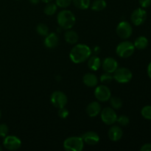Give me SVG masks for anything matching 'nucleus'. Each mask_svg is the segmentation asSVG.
Masks as SVG:
<instances>
[{"mask_svg":"<svg viewBox=\"0 0 151 151\" xmlns=\"http://www.w3.org/2000/svg\"><path fill=\"white\" fill-rule=\"evenodd\" d=\"M84 142L81 137H71L63 142V148L66 151H81L83 149Z\"/></svg>","mask_w":151,"mask_h":151,"instance_id":"7ed1b4c3","label":"nucleus"},{"mask_svg":"<svg viewBox=\"0 0 151 151\" xmlns=\"http://www.w3.org/2000/svg\"><path fill=\"white\" fill-rule=\"evenodd\" d=\"M36 32L38 35L42 36H47L49 34L48 27L44 24H39L36 27Z\"/></svg>","mask_w":151,"mask_h":151,"instance_id":"393cba45","label":"nucleus"},{"mask_svg":"<svg viewBox=\"0 0 151 151\" xmlns=\"http://www.w3.org/2000/svg\"><path fill=\"white\" fill-rule=\"evenodd\" d=\"M72 2V0H56V5L61 8H66L69 7Z\"/></svg>","mask_w":151,"mask_h":151,"instance_id":"c85d7f7f","label":"nucleus"},{"mask_svg":"<svg viewBox=\"0 0 151 151\" xmlns=\"http://www.w3.org/2000/svg\"><path fill=\"white\" fill-rule=\"evenodd\" d=\"M106 7V1L105 0H95L91 4V9L94 11H101Z\"/></svg>","mask_w":151,"mask_h":151,"instance_id":"4be33fe9","label":"nucleus"},{"mask_svg":"<svg viewBox=\"0 0 151 151\" xmlns=\"http://www.w3.org/2000/svg\"><path fill=\"white\" fill-rule=\"evenodd\" d=\"M134 50H135V47L134 44L131 41H125L118 44L116 49V52L120 58H128L134 54Z\"/></svg>","mask_w":151,"mask_h":151,"instance_id":"20e7f679","label":"nucleus"},{"mask_svg":"<svg viewBox=\"0 0 151 151\" xmlns=\"http://www.w3.org/2000/svg\"><path fill=\"white\" fill-rule=\"evenodd\" d=\"M110 100V104L111 106L112 109H119L122 106V101L120 98L116 97H111L109 99Z\"/></svg>","mask_w":151,"mask_h":151,"instance_id":"b1692460","label":"nucleus"},{"mask_svg":"<svg viewBox=\"0 0 151 151\" xmlns=\"http://www.w3.org/2000/svg\"><path fill=\"white\" fill-rule=\"evenodd\" d=\"M101 111V106L97 102H91L86 108V112L91 117H95Z\"/></svg>","mask_w":151,"mask_h":151,"instance_id":"dca6fc26","label":"nucleus"},{"mask_svg":"<svg viewBox=\"0 0 151 151\" xmlns=\"http://www.w3.org/2000/svg\"><path fill=\"white\" fill-rule=\"evenodd\" d=\"M1 111H0V118H1Z\"/></svg>","mask_w":151,"mask_h":151,"instance_id":"4c0bfd02","label":"nucleus"},{"mask_svg":"<svg viewBox=\"0 0 151 151\" xmlns=\"http://www.w3.org/2000/svg\"><path fill=\"white\" fill-rule=\"evenodd\" d=\"M1 150H2V147H1V146H0V151H1Z\"/></svg>","mask_w":151,"mask_h":151,"instance_id":"e433bc0d","label":"nucleus"},{"mask_svg":"<svg viewBox=\"0 0 151 151\" xmlns=\"http://www.w3.org/2000/svg\"><path fill=\"white\" fill-rule=\"evenodd\" d=\"M102 67L105 72L113 74L118 68L117 61L113 58H106L102 63Z\"/></svg>","mask_w":151,"mask_h":151,"instance_id":"f8f14e48","label":"nucleus"},{"mask_svg":"<svg viewBox=\"0 0 151 151\" xmlns=\"http://www.w3.org/2000/svg\"><path fill=\"white\" fill-rule=\"evenodd\" d=\"M102 63L100 59L97 55L90 56L88 59V66L91 70L97 71L100 69Z\"/></svg>","mask_w":151,"mask_h":151,"instance_id":"a211bd4d","label":"nucleus"},{"mask_svg":"<svg viewBox=\"0 0 151 151\" xmlns=\"http://www.w3.org/2000/svg\"><path fill=\"white\" fill-rule=\"evenodd\" d=\"M81 138L83 142L89 145H95L100 141V137L94 131H88L81 135Z\"/></svg>","mask_w":151,"mask_h":151,"instance_id":"ddd939ff","label":"nucleus"},{"mask_svg":"<svg viewBox=\"0 0 151 151\" xmlns=\"http://www.w3.org/2000/svg\"><path fill=\"white\" fill-rule=\"evenodd\" d=\"M140 5L144 8L150 7L151 4V0H139Z\"/></svg>","mask_w":151,"mask_h":151,"instance_id":"2f4dec72","label":"nucleus"},{"mask_svg":"<svg viewBox=\"0 0 151 151\" xmlns=\"http://www.w3.org/2000/svg\"><path fill=\"white\" fill-rule=\"evenodd\" d=\"M117 115L114 109L110 107H106L101 111V119L106 125H113L116 122Z\"/></svg>","mask_w":151,"mask_h":151,"instance_id":"6e6552de","label":"nucleus"},{"mask_svg":"<svg viewBox=\"0 0 151 151\" xmlns=\"http://www.w3.org/2000/svg\"><path fill=\"white\" fill-rule=\"evenodd\" d=\"M58 116H60V118L65 119V118L67 117L68 115H69V111L66 109H65V107H63L61 108V109H59L58 113Z\"/></svg>","mask_w":151,"mask_h":151,"instance_id":"7c9ffc66","label":"nucleus"},{"mask_svg":"<svg viewBox=\"0 0 151 151\" xmlns=\"http://www.w3.org/2000/svg\"><path fill=\"white\" fill-rule=\"evenodd\" d=\"M116 122H117L118 124L120 125L121 126H126L127 125L129 124L130 119L126 115H121L120 116L117 117Z\"/></svg>","mask_w":151,"mask_h":151,"instance_id":"cd10ccee","label":"nucleus"},{"mask_svg":"<svg viewBox=\"0 0 151 151\" xmlns=\"http://www.w3.org/2000/svg\"><path fill=\"white\" fill-rule=\"evenodd\" d=\"M109 138L113 142H117L121 139L123 135V131L122 128L119 126H113L109 129Z\"/></svg>","mask_w":151,"mask_h":151,"instance_id":"4468645a","label":"nucleus"},{"mask_svg":"<svg viewBox=\"0 0 151 151\" xmlns=\"http://www.w3.org/2000/svg\"><path fill=\"white\" fill-rule=\"evenodd\" d=\"M147 75H148L149 78L151 79V62L149 63L148 66H147Z\"/></svg>","mask_w":151,"mask_h":151,"instance_id":"72a5a7b5","label":"nucleus"},{"mask_svg":"<svg viewBox=\"0 0 151 151\" xmlns=\"http://www.w3.org/2000/svg\"><path fill=\"white\" fill-rule=\"evenodd\" d=\"M91 50L85 44H77L71 50L69 57L75 63H81L85 62L91 56Z\"/></svg>","mask_w":151,"mask_h":151,"instance_id":"f257e3e1","label":"nucleus"},{"mask_svg":"<svg viewBox=\"0 0 151 151\" xmlns=\"http://www.w3.org/2000/svg\"><path fill=\"white\" fill-rule=\"evenodd\" d=\"M65 41L70 44H75L78 41V35L73 30H67L64 34Z\"/></svg>","mask_w":151,"mask_h":151,"instance_id":"6ab92c4d","label":"nucleus"},{"mask_svg":"<svg viewBox=\"0 0 151 151\" xmlns=\"http://www.w3.org/2000/svg\"><path fill=\"white\" fill-rule=\"evenodd\" d=\"M16 1H19V0H16Z\"/></svg>","mask_w":151,"mask_h":151,"instance_id":"58836bf2","label":"nucleus"},{"mask_svg":"<svg viewBox=\"0 0 151 151\" xmlns=\"http://www.w3.org/2000/svg\"><path fill=\"white\" fill-rule=\"evenodd\" d=\"M94 96L96 99L100 102H106L109 100L111 96V90L109 87L104 85L97 86L94 91Z\"/></svg>","mask_w":151,"mask_h":151,"instance_id":"1a4fd4ad","label":"nucleus"},{"mask_svg":"<svg viewBox=\"0 0 151 151\" xmlns=\"http://www.w3.org/2000/svg\"><path fill=\"white\" fill-rule=\"evenodd\" d=\"M58 24L60 28L69 29L74 27L76 22L75 15L73 13L67 10H63L59 12L57 16Z\"/></svg>","mask_w":151,"mask_h":151,"instance_id":"f03ea898","label":"nucleus"},{"mask_svg":"<svg viewBox=\"0 0 151 151\" xmlns=\"http://www.w3.org/2000/svg\"><path fill=\"white\" fill-rule=\"evenodd\" d=\"M3 145L7 150H16L20 148L22 142L18 137L15 136H7L4 138Z\"/></svg>","mask_w":151,"mask_h":151,"instance_id":"9d476101","label":"nucleus"},{"mask_svg":"<svg viewBox=\"0 0 151 151\" xmlns=\"http://www.w3.org/2000/svg\"><path fill=\"white\" fill-rule=\"evenodd\" d=\"M141 114L145 119L151 120V106H146L142 108Z\"/></svg>","mask_w":151,"mask_h":151,"instance_id":"a878e982","label":"nucleus"},{"mask_svg":"<svg viewBox=\"0 0 151 151\" xmlns=\"http://www.w3.org/2000/svg\"><path fill=\"white\" fill-rule=\"evenodd\" d=\"M72 2L75 7L80 10H86L88 8L91 4L90 0H72Z\"/></svg>","mask_w":151,"mask_h":151,"instance_id":"412c9836","label":"nucleus"},{"mask_svg":"<svg viewBox=\"0 0 151 151\" xmlns=\"http://www.w3.org/2000/svg\"><path fill=\"white\" fill-rule=\"evenodd\" d=\"M8 127L5 124H0V137H5L8 134Z\"/></svg>","mask_w":151,"mask_h":151,"instance_id":"c756f323","label":"nucleus"},{"mask_svg":"<svg viewBox=\"0 0 151 151\" xmlns=\"http://www.w3.org/2000/svg\"><path fill=\"white\" fill-rule=\"evenodd\" d=\"M114 79L119 83H126L132 79V72L128 68H117L113 73Z\"/></svg>","mask_w":151,"mask_h":151,"instance_id":"39448f33","label":"nucleus"},{"mask_svg":"<svg viewBox=\"0 0 151 151\" xmlns=\"http://www.w3.org/2000/svg\"><path fill=\"white\" fill-rule=\"evenodd\" d=\"M58 44V37L55 32L49 33L44 39V45L47 48H55L57 47Z\"/></svg>","mask_w":151,"mask_h":151,"instance_id":"2eb2a0df","label":"nucleus"},{"mask_svg":"<svg viewBox=\"0 0 151 151\" xmlns=\"http://www.w3.org/2000/svg\"><path fill=\"white\" fill-rule=\"evenodd\" d=\"M116 34L122 39H127L132 35L133 28L128 22H121L116 27Z\"/></svg>","mask_w":151,"mask_h":151,"instance_id":"0eeeda50","label":"nucleus"},{"mask_svg":"<svg viewBox=\"0 0 151 151\" xmlns=\"http://www.w3.org/2000/svg\"><path fill=\"white\" fill-rule=\"evenodd\" d=\"M52 104L57 109H61L67 104L68 99L66 94L60 91H55L52 94L51 98Z\"/></svg>","mask_w":151,"mask_h":151,"instance_id":"423d86ee","label":"nucleus"},{"mask_svg":"<svg viewBox=\"0 0 151 151\" xmlns=\"http://www.w3.org/2000/svg\"><path fill=\"white\" fill-rule=\"evenodd\" d=\"M147 19V12L142 8H137L131 16V20L136 26H139L145 22Z\"/></svg>","mask_w":151,"mask_h":151,"instance_id":"9b49d317","label":"nucleus"},{"mask_svg":"<svg viewBox=\"0 0 151 151\" xmlns=\"http://www.w3.org/2000/svg\"><path fill=\"white\" fill-rule=\"evenodd\" d=\"M141 151H151V143H147L145 144L144 145L142 146L140 148Z\"/></svg>","mask_w":151,"mask_h":151,"instance_id":"473e14b6","label":"nucleus"},{"mask_svg":"<svg viewBox=\"0 0 151 151\" xmlns=\"http://www.w3.org/2000/svg\"><path fill=\"white\" fill-rule=\"evenodd\" d=\"M57 11V5L54 3H47L46 7H44V12L47 16H52Z\"/></svg>","mask_w":151,"mask_h":151,"instance_id":"5701e85b","label":"nucleus"},{"mask_svg":"<svg viewBox=\"0 0 151 151\" xmlns=\"http://www.w3.org/2000/svg\"><path fill=\"white\" fill-rule=\"evenodd\" d=\"M135 48L138 50H145L148 46L147 38L145 36H139L135 40L134 44Z\"/></svg>","mask_w":151,"mask_h":151,"instance_id":"aec40b11","label":"nucleus"},{"mask_svg":"<svg viewBox=\"0 0 151 151\" xmlns=\"http://www.w3.org/2000/svg\"><path fill=\"white\" fill-rule=\"evenodd\" d=\"M41 1H43V2H44V3H50V2H51L52 1V0H41Z\"/></svg>","mask_w":151,"mask_h":151,"instance_id":"c9c22d12","label":"nucleus"},{"mask_svg":"<svg viewBox=\"0 0 151 151\" xmlns=\"http://www.w3.org/2000/svg\"><path fill=\"white\" fill-rule=\"evenodd\" d=\"M114 79L113 75H111V73H108V72H105L104 74L100 76V81L103 83H110L112 82Z\"/></svg>","mask_w":151,"mask_h":151,"instance_id":"bb28decb","label":"nucleus"},{"mask_svg":"<svg viewBox=\"0 0 151 151\" xmlns=\"http://www.w3.org/2000/svg\"><path fill=\"white\" fill-rule=\"evenodd\" d=\"M29 1H30V2L32 3V4H37L38 2H39L40 0H29Z\"/></svg>","mask_w":151,"mask_h":151,"instance_id":"f704fd0d","label":"nucleus"},{"mask_svg":"<svg viewBox=\"0 0 151 151\" xmlns=\"http://www.w3.org/2000/svg\"><path fill=\"white\" fill-rule=\"evenodd\" d=\"M83 83L88 87H95L98 83V78L92 73H87L83 78Z\"/></svg>","mask_w":151,"mask_h":151,"instance_id":"f3484780","label":"nucleus"}]
</instances>
